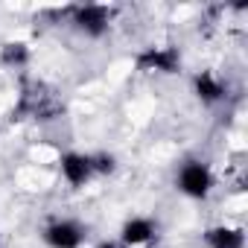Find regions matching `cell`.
<instances>
[{
  "mask_svg": "<svg viewBox=\"0 0 248 248\" xmlns=\"http://www.w3.org/2000/svg\"><path fill=\"white\" fill-rule=\"evenodd\" d=\"M210 248H242V231L233 228H213L207 233Z\"/></svg>",
  "mask_w": 248,
  "mask_h": 248,
  "instance_id": "6",
  "label": "cell"
},
{
  "mask_svg": "<svg viewBox=\"0 0 248 248\" xmlns=\"http://www.w3.org/2000/svg\"><path fill=\"white\" fill-rule=\"evenodd\" d=\"M196 91H199V96H202L204 102H216V99L222 96V85H219L210 73H202V76L196 79Z\"/></svg>",
  "mask_w": 248,
  "mask_h": 248,
  "instance_id": "8",
  "label": "cell"
},
{
  "mask_svg": "<svg viewBox=\"0 0 248 248\" xmlns=\"http://www.w3.org/2000/svg\"><path fill=\"white\" fill-rule=\"evenodd\" d=\"M3 62L6 64H24L27 62V47L24 44H6L3 47Z\"/></svg>",
  "mask_w": 248,
  "mask_h": 248,
  "instance_id": "9",
  "label": "cell"
},
{
  "mask_svg": "<svg viewBox=\"0 0 248 248\" xmlns=\"http://www.w3.org/2000/svg\"><path fill=\"white\" fill-rule=\"evenodd\" d=\"M76 24L91 35H102L108 27V12L102 6H82L76 9Z\"/></svg>",
  "mask_w": 248,
  "mask_h": 248,
  "instance_id": "3",
  "label": "cell"
},
{
  "mask_svg": "<svg viewBox=\"0 0 248 248\" xmlns=\"http://www.w3.org/2000/svg\"><path fill=\"white\" fill-rule=\"evenodd\" d=\"M178 184H181V190H184L187 196L202 199V196H207V190H210V172H207L202 164H187V167L181 170Z\"/></svg>",
  "mask_w": 248,
  "mask_h": 248,
  "instance_id": "1",
  "label": "cell"
},
{
  "mask_svg": "<svg viewBox=\"0 0 248 248\" xmlns=\"http://www.w3.org/2000/svg\"><path fill=\"white\" fill-rule=\"evenodd\" d=\"M152 236V225L146 219H132L126 228H123V239H126L129 245H140Z\"/></svg>",
  "mask_w": 248,
  "mask_h": 248,
  "instance_id": "7",
  "label": "cell"
},
{
  "mask_svg": "<svg viewBox=\"0 0 248 248\" xmlns=\"http://www.w3.org/2000/svg\"><path fill=\"white\" fill-rule=\"evenodd\" d=\"M138 62H140V67H146V70H164V73H172V70L178 67V53H175L172 47L149 50V53H143Z\"/></svg>",
  "mask_w": 248,
  "mask_h": 248,
  "instance_id": "4",
  "label": "cell"
},
{
  "mask_svg": "<svg viewBox=\"0 0 248 248\" xmlns=\"http://www.w3.org/2000/svg\"><path fill=\"white\" fill-rule=\"evenodd\" d=\"M111 167H114V161L105 158V155H99L96 161H91V170H99V172H111Z\"/></svg>",
  "mask_w": 248,
  "mask_h": 248,
  "instance_id": "10",
  "label": "cell"
},
{
  "mask_svg": "<svg viewBox=\"0 0 248 248\" xmlns=\"http://www.w3.org/2000/svg\"><path fill=\"white\" fill-rule=\"evenodd\" d=\"M47 242L53 245V248H76L79 242H82V231L73 225V222H56V225H50L47 228Z\"/></svg>",
  "mask_w": 248,
  "mask_h": 248,
  "instance_id": "2",
  "label": "cell"
},
{
  "mask_svg": "<svg viewBox=\"0 0 248 248\" xmlns=\"http://www.w3.org/2000/svg\"><path fill=\"white\" fill-rule=\"evenodd\" d=\"M99 248H117V245H111V242H105V245H99Z\"/></svg>",
  "mask_w": 248,
  "mask_h": 248,
  "instance_id": "11",
  "label": "cell"
},
{
  "mask_svg": "<svg viewBox=\"0 0 248 248\" xmlns=\"http://www.w3.org/2000/svg\"><path fill=\"white\" fill-rule=\"evenodd\" d=\"M62 172L67 175L70 184H82V181L91 175V158H82V155H64V158H62Z\"/></svg>",
  "mask_w": 248,
  "mask_h": 248,
  "instance_id": "5",
  "label": "cell"
}]
</instances>
